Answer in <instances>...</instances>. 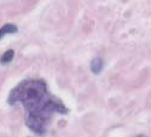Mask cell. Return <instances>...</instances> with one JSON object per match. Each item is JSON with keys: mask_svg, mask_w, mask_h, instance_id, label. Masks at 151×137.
Wrapping results in <instances>:
<instances>
[{"mask_svg": "<svg viewBox=\"0 0 151 137\" xmlns=\"http://www.w3.org/2000/svg\"><path fill=\"white\" fill-rule=\"evenodd\" d=\"M10 106L21 104L26 110L27 128L39 136L46 133L56 114H67L69 109L48 90L42 79H24L9 94Z\"/></svg>", "mask_w": 151, "mask_h": 137, "instance_id": "1", "label": "cell"}, {"mask_svg": "<svg viewBox=\"0 0 151 137\" xmlns=\"http://www.w3.org/2000/svg\"><path fill=\"white\" fill-rule=\"evenodd\" d=\"M103 67H104V62H103V59L100 58L99 56L94 57V58L91 61L90 68H91V72H92L93 74H99L100 72H102Z\"/></svg>", "mask_w": 151, "mask_h": 137, "instance_id": "2", "label": "cell"}, {"mask_svg": "<svg viewBox=\"0 0 151 137\" xmlns=\"http://www.w3.org/2000/svg\"><path fill=\"white\" fill-rule=\"evenodd\" d=\"M18 32V28L16 24L14 23H6L4 26L0 28V40H1L5 35L7 34H14V33H17Z\"/></svg>", "mask_w": 151, "mask_h": 137, "instance_id": "3", "label": "cell"}, {"mask_svg": "<svg viewBox=\"0 0 151 137\" xmlns=\"http://www.w3.org/2000/svg\"><path fill=\"white\" fill-rule=\"evenodd\" d=\"M15 57V51L14 50H7L6 52H4L1 55V57H0V63H3V65H6V63H10V62L14 59Z\"/></svg>", "mask_w": 151, "mask_h": 137, "instance_id": "4", "label": "cell"}]
</instances>
